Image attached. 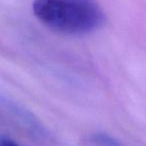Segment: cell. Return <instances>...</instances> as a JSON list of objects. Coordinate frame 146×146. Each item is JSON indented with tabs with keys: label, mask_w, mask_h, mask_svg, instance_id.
I'll list each match as a JSON object with an SVG mask.
<instances>
[{
	"label": "cell",
	"mask_w": 146,
	"mask_h": 146,
	"mask_svg": "<svg viewBox=\"0 0 146 146\" xmlns=\"http://www.w3.org/2000/svg\"><path fill=\"white\" fill-rule=\"evenodd\" d=\"M0 146H19L16 144L14 141L9 138H1L0 139Z\"/></svg>",
	"instance_id": "2"
},
{
	"label": "cell",
	"mask_w": 146,
	"mask_h": 146,
	"mask_svg": "<svg viewBox=\"0 0 146 146\" xmlns=\"http://www.w3.org/2000/svg\"><path fill=\"white\" fill-rule=\"evenodd\" d=\"M32 9L46 27L66 35L89 34L99 29L105 20L93 0H34Z\"/></svg>",
	"instance_id": "1"
}]
</instances>
